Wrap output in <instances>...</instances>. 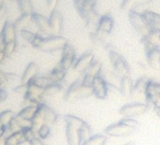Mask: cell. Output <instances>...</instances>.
I'll list each match as a JSON object with an SVG mask.
<instances>
[{
	"mask_svg": "<svg viewBox=\"0 0 160 145\" xmlns=\"http://www.w3.org/2000/svg\"><path fill=\"white\" fill-rule=\"evenodd\" d=\"M75 12L88 28H96L100 18L96 0H72Z\"/></svg>",
	"mask_w": 160,
	"mask_h": 145,
	"instance_id": "6da1fadb",
	"label": "cell"
},
{
	"mask_svg": "<svg viewBox=\"0 0 160 145\" xmlns=\"http://www.w3.org/2000/svg\"><path fill=\"white\" fill-rule=\"evenodd\" d=\"M66 124V138L69 145H81L80 140V131L85 122L72 115L65 116Z\"/></svg>",
	"mask_w": 160,
	"mask_h": 145,
	"instance_id": "7a4b0ae2",
	"label": "cell"
},
{
	"mask_svg": "<svg viewBox=\"0 0 160 145\" xmlns=\"http://www.w3.org/2000/svg\"><path fill=\"white\" fill-rule=\"evenodd\" d=\"M91 95H93L92 86L85 85L82 82V79L79 78L70 85L65 92L64 98L67 102H73L80 99L88 98Z\"/></svg>",
	"mask_w": 160,
	"mask_h": 145,
	"instance_id": "3957f363",
	"label": "cell"
},
{
	"mask_svg": "<svg viewBox=\"0 0 160 145\" xmlns=\"http://www.w3.org/2000/svg\"><path fill=\"white\" fill-rule=\"evenodd\" d=\"M128 21L135 32L140 37V39L145 37L152 30L143 12H141L138 10L128 12Z\"/></svg>",
	"mask_w": 160,
	"mask_h": 145,
	"instance_id": "277c9868",
	"label": "cell"
},
{
	"mask_svg": "<svg viewBox=\"0 0 160 145\" xmlns=\"http://www.w3.org/2000/svg\"><path fill=\"white\" fill-rule=\"evenodd\" d=\"M68 43V41L62 35H47L42 36L41 42L37 49L46 52V53H53L57 51H62L64 46Z\"/></svg>",
	"mask_w": 160,
	"mask_h": 145,
	"instance_id": "5b68a950",
	"label": "cell"
},
{
	"mask_svg": "<svg viewBox=\"0 0 160 145\" xmlns=\"http://www.w3.org/2000/svg\"><path fill=\"white\" fill-rule=\"evenodd\" d=\"M108 58L112 67V72L119 78L129 76L130 68L126 59L116 50L110 48L108 50Z\"/></svg>",
	"mask_w": 160,
	"mask_h": 145,
	"instance_id": "8992f818",
	"label": "cell"
},
{
	"mask_svg": "<svg viewBox=\"0 0 160 145\" xmlns=\"http://www.w3.org/2000/svg\"><path fill=\"white\" fill-rule=\"evenodd\" d=\"M145 101L149 106L151 105L153 109L160 108V83L153 80H148L145 91Z\"/></svg>",
	"mask_w": 160,
	"mask_h": 145,
	"instance_id": "52a82bcc",
	"label": "cell"
},
{
	"mask_svg": "<svg viewBox=\"0 0 160 145\" xmlns=\"http://www.w3.org/2000/svg\"><path fill=\"white\" fill-rule=\"evenodd\" d=\"M149 108V106L146 103L142 102H133L130 104H126L122 107L120 110V114L123 118H137L138 116L143 115Z\"/></svg>",
	"mask_w": 160,
	"mask_h": 145,
	"instance_id": "ba28073f",
	"label": "cell"
},
{
	"mask_svg": "<svg viewBox=\"0 0 160 145\" xmlns=\"http://www.w3.org/2000/svg\"><path fill=\"white\" fill-rule=\"evenodd\" d=\"M76 59H77V57H76L75 49L71 43L68 42L61 51V58H60L58 65L62 67L64 70L68 71L70 69H72Z\"/></svg>",
	"mask_w": 160,
	"mask_h": 145,
	"instance_id": "9c48e42d",
	"label": "cell"
},
{
	"mask_svg": "<svg viewBox=\"0 0 160 145\" xmlns=\"http://www.w3.org/2000/svg\"><path fill=\"white\" fill-rule=\"evenodd\" d=\"M136 128L126 124L122 121H120L117 123L111 124L108 127L106 128L105 133L107 136L109 137H115V138H121V137H127L135 132Z\"/></svg>",
	"mask_w": 160,
	"mask_h": 145,
	"instance_id": "30bf717a",
	"label": "cell"
},
{
	"mask_svg": "<svg viewBox=\"0 0 160 145\" xmlns=\"http://www.w3.org/2000/svg\"><path fill=\"white\" fill-rule=\"evenodd\" d=\"M92 93L96 98L106 99L108 94L109 85L106 80V78L101 75L94 78L92 85Z\"/></svg>",
	"mask_w": 160,
	"mask_h": 145,
	"instance_id": "8fae6325",
	"label": "cell"
},
{
	"mask_svg": "<svg viewBox=\"0 0 160 145\" xmlns=\"http://www.w3.org/2000/svg\"><path fill=\"white\" fill-rule=\"evenodd\" d=\"M94 59H95V58H94V55L92 52H86L77 58V59L72 67V70L74 72H79V74L84 75Z\"/></svg>",
	"mask_w": 160,
	"mask_h": 145,
	"instance_id": "7c38bea8",
	"label": "cell"
},
{
	"mask_svg": "<svg viewBox=\"0 0 160 145\" xmlns=\"http://www.w3.org/2000/svg\"><path fill=\"white\" fill-rule=\"evenodd\" d=\"M49 26L51 34L53 35H61L63 30V15L58 11L54 10L50 12V16L48 17Z\"/></svg>",
	"mask_w": 160,
	"mask_h": 145,
	"instance_id": "4fadbf2b",
	"label": "cell"
},
{
	"mask_svg": "<svg viewBox=\"0 0 160 145\" xmlns=\"http://www.w3.org/2000/svg\"><path fill=\"white\" fill-rule=\"evenodd\" d=\"M114 18L112 17V15L107 13L104 15H101L98 23L96 25L95 28V31L103 34V35H109L114 28Z\"/></svg>",
	"mask_w": 160,
	"mask_h": 145,
	"instance_id": "5bb4252c",
	"label": "cell"
},
{
	"mask_svg": "<svg viewBox=\"0 0 160 145\" xmlns=\"http://www.w3.org/2000/svg\"><path fill=\"white\" fill-rule=\"evenodd\" d=\"M32 23L37 28L40 34H42L43 36H47V35L51 34L49 20L44 15L38 13V12H33L32 13Z\"/></svg>",
	"mask_w": 160,
	"mask_h": 145,
	"instance_id": "9a60e30c",
	"label": "cell"
},
{
	"mask_svg": "<svg viewBox=\"0 0 160 145\" xmlns=\"http://www.w3.org/2000/svg\"><path fill=\"white\" fill-rule=\"evenodd\" d=\"M146 61L154 71H160V46L145 50Z\"/></svg>",
	"mask_w": 160,
	"mask_h": 145,
	"instance_id": "2e32d148",
	"label": "cell"
},
{
	"mask_svg": "<svg viewBox=\"0 0 160 145\" xmlns=\"http://www.w3.org/2000/svg\"><path fill=\"white\" fill-rule=\"evenodd\" d=\"M16 33H17V30L15 28L14 23H12L11 21H6L3 25V28L0 34L2 35L5 43H7L11 42H16Z\"/></svg>",
	"mask_w": 160,
	"mask_h": 145,
	"instance_id": "e0dca14e",
	"label": "cell"
},
{
	"mask_svg": "<svg viewBox=\"0 0 160 145\" xmlns=\"http://www.w3.org/2000/svg\"><path fill=\"white\" fill-rule=\"evenodd\" d=\"M141 42L144 45V49L160 46V32L152 29L145 37L141 39Z\"/></svg>",
	"mask_w": 160,
	"mask_h": 145,
	"instance_id": "ac0fdd59",
	"label": "cell"
},
{
	"mask_svg": "<svg viewBox=\"0 0 160 145\" xmlns=\"http://www.w3.org/2000/svg\"><path fill=\"white\" fill-rule=\"evenodd\" d=\"M38 75H39V66L35 62L29 63L23 72V76L21 78V84L28 85Z\"/></svg>",
	"mask_w": 160,
	"mask_h": 145,
	"instance_id": "d6986e66",
	"label": "cell"
},
{
	"mask_svg": "<svg viewBox=\"0 0 160 145\" xmlns=\"http://www.w3.org/2000/svg\"><path fill=\"white\" fill-rule=\"evenodd\" d=\"M5 142L6 145H22L26 142H28V138L25 130L22 129L5 137Z\"/></svg>",
	"mask_w": 160,
	"mask_h": 145,
	"instance_id": "ffe728a7",
	"label": "cell"
},
{
	"mask_svg": "<svg viewBox=\"0 0 160 145\" xmlns=\"http://www.w3.org/2000/svg\"><path fill=\"white\" fill-rule=\"evenodd\" d=\"M134 83L133 80L129 76L121 78L119 83V92L124 97H130L133 94L134 90Z\"/></svg>",
	"mask_w": 160,
	"mask_h": 145,
	"instance_id": "44dd1931",
	"label": "cell"
},
{
	"mask_svg": "<svg viewBox=\"0 0 160 145\" xmlns=\"http://www.w3.org/2000/svg\"><path fill=\"white\" fill-rule=\"evenodd\" d=\"M152 0H122L121 9L124 12H130L137 10L139 7L147 6L152 3Z\"/></svg>",
	"mask_w": 160,
	"mask_h": 145,
	"instance_id": "7402d4cb",
	"label": "cell"
},
{
	"mask_svg": "<svg viewBox=\"0 0 160 145\" xmlns=\"http://www.w3.org/2000/svg\"><path fill=\"white\" fill-rule=\"evenodd\" d=\"M143 13L151 28L160 32V13L152 12V11H144Z\"/></svg>",
	"mask_w": 160,
	"mask_h": 145,
	"instance_id": "603a6c76",
	"label": "cell"
},
{
	"mask_svg": "<svg viewBox=\"0 0 160 145\" xmlns=\"http://www.w3.org/2000/svg\"><path fill=\"white\" fill-rule=\"evenodd\" d=\"M40 108H41L42 110L45 124H48V125L54 124V123L56 122L57 119H58L57 113H56L50 107H48L45 103L40 104Z\"/></svg>",
	"mask_w": 160,
	"mask_h": 145,
	"instance_id": "cb8c5ba5",
	"label": "cell"
},
{
	"mask_svg": "<svg viewBox=\"0 0 160 145\" xmlns=\"http://www.w3.org/2000/svg\"><path fill=\"white\" fill-rule=\"evenodd\" d=\"M66 74H67V71L64 70L62 67H60L59 65L56 66L52 71L48 75L49 78L52 79V81L54 83H57V84H61V82L65 79L66 78Z\"/></svg>",
	"mask_w": 160,
	"mask_h": 145,
	"instance_id": "d4e9b609",
	"label": "cell"
},
{
	"mask_svg": "<svg viewBox=\"0 0 160 145\" xmlns=\"http://www.w3.org/2000/svg\"><path fill=\"white\" fill-rule=\"evenodd\" d=\"M38 108H39V105H34V104L28 105L22 110H20V112L17 114V116H19L20 118H23L25 120L32 121V119L34 118V116L36 115V113L38 111Z\"/></svg>",
	"mask_w": 160,
	"mask_h": 145,
	"instance_id": "484cf974",
	"label": "cell"
},
{
	"mask_svg": "<svg viewBox=\"0 0 160 145\" xmlns=\"http://www.w3.org/2000/svg\"><path fill=\"white\" fill-rule=\"evenodd\" d=\"M105 36H106V35H103V34H101V33H99V32H97V31L94 30L93 32H91V34H90V39H91V41H92L94 44H96V45H98V46H101V47H104V48L109 50V49H110V48H109L110 44L107 42Z\"/></svg>",
	"mask_w": 160,
	"mask_h": 145,
	"instance_id": "4316f807",
	"label": "cell"
},
{
	"mask_svg": "<svg viewBox=\"0 0 160 145\" xmlns=\"http://www.w3.org/2000/svg\"><path fill=\"white\" fill-rule=\"evenodd\" d=\"M32 23V14H21L20 17L14 22V26L17 31H21L26 29Z\"/></svg>",
	"mask_w": 160,
	"mask_h": 145,
	"instance_id": "83f0119b",
	"label": "cell"
},
{
	"mask_svg": "<svg viewBox=\"0 0 160 145\" xmlns=\"http://www.w3.org/2000/svg\"><path fill=\"white\" fill-rule=\"evenodd\" d=\"M17 6L21 14H32L35 12L31 0H19Z\"/></svg>",
	"mask_w": 160,
	"mask_h": 145,
	"instance_id": "f1b7e54d",
	"label": "cell"
},
{
	"mask_svg": "<svg viewBox=\"0 0 160 145\" xmlns=\"http://www.w3.org/2000/svg\"><path fill=\"white\" fill-rule=\"evenodd\" d=\"M102 70H103L102 63L99 60L94 59L93 62L92 63V65L89 67V69L86 71V72L84 75H89V76H92V77L95 78V77H98V76L102 75Z\"/></svg>",
	"mask_w": 160,
	"mask_h": 145,
	"instance_id": "f546056e",
	"label": "cell"
},
{
	"mask_svg": "<svg viewBox=\"0 0 160 145\" xmlns=\"http://www.w3.org/2000/svg\"><path fill=\"white\" fill-rule=\"evenodd\" d=\"M32 83H34L35 85H37L38 87L42 88V89H46L48 88L49 86L55 84L52 79L49 78V76H41V75H38L32 81Z\"/></svg>",
	"mask_w": 160,
	"mask_h": 145,
	"instance_id": "4dcf8cb0",
	"label": "cell"
},
{
	"mask_svg": "<svg viewBox=\"0 0 160 145\" xmlns=\"http://www.w3.org/2000/svg\"><path fill=\"white\" fill-rule=\"evenodd\" d=\"M107 142V136L103 134L92 135L91 138H89L82 145H105Z\"/></svg>",
	"mask_w": 160,
	"mask_h": 145,
	"instance_id": "1f68e13d",
	"label": "cell"
},
{
	"mask_svg": "<svg viewBox=\"0 0 160 145\" xmlns=\"http://www.w3.org/2000/svg\"><path fill=\"white\" fill-rule=\"evenodd\" d=\"M15 114L12 110H3L2 112H0V120L3 122L4 126L7 127L15 118Z\"/></svg>",
	"mask_w": 160,
	"mask_h": 145,
	"instance_id": "d6a6232c",
	"label": "cell"
},
{
	"mask_svg": "<svg viewBox=\"0 0 160 145\" xmlns=\"http://www.w3.org/2000/svg\"><path fill=\"white\" fill-rule=\"evenodd\" d=\"M92 137V129L90 127V125L85 122L81 128V131H80V140H81V145L86 142L89 138H91Z\"/></svg>",
	"mask_w": 160,
	"mask_h": 145,
	"instance_id": "836d02e7",
	"label": "cell"
},
{
	"mask_svg": "<svg viewBox=\"0 0 160 145\" xmlns=\"http://www.w3.org/2000/svg\"><path fill=\"white\" fill-rule=\"evenodd\" d=\"M51 133V129H50V125L48 124H43L40 127V129L37 131V136L41 138V139H45L49 137Z\"/></svg>",
	"mask_w": 160,
	"mask_h": 145,
	"instance_id": "e575fe53",
	"label": "cell"
},
{
	"mask_svg": "<svg viewBox=\"0 0 160 145\" xmlns=\"http://www.w3.org/2000/svg\"><path fill=\"white\" fill-rule=\"evenodd\" d=\"M20 35H21V37H22L26 42H29V43L31 44L32 42H33L34 39H35L37 33H33V32H31L30 30H28V29H23V30L20 31Z\"/></svg>",
	"mask_w": 160,
	"mask_h": 145,
	"instance_id": "d590c367",
	"label": "cell"
},
{
	"mask_svg": "<svg viewBox=\"0 0 160 145\" xmlns=\"http://www.w3.org/2000/svg\"><path fill=\"white\" fill-rule=\"evenodd\" d=\"M17 47V43L16 42H7L5 43V54L7 58H11L12 56V54L15 52Z\"/></svg>",
	"mask_w": 160,
	"mask_h": 145,
	"instance_id": "8d00e7d4",
	"label": "cell"
},
{
	"mask_svg": "<svg viewBox=\"0 0 160 145\" xmlns=\"http://www.w3.org/2000/svg\"><path fill=\"white\" fill-rule=\"evenodd\" d=\"M6 58L7 57L5 54V42L3 40L2 35L0 34V63H2Z\"/></svg>",
	"mask_w": 160,
	"mask_h": 145,
	"instance_id": "74e56055",
	"label": "cell"
},
{
	"mask_svg": "<svg viewBox=\"0 0 160 145\" xmlns=\"http://www.w3.org/2000/svg\"><path fill=\"white\" fill-rule=\"evenodd\" d=\"M47 8L52 12L54 10H57V6L59 2V0H45Z\"/></svg>",
	"mask_w": 160,
	"mask_h": 145,
	"instance_id": "f35d334b",
	"label": "cell"
},
{
	"mask_svg": "<svg viewBox=\"0 0 160 145\" xmlns=\"http://www.w3.org/2000/svg\"><path fill=\"white\" fill-rule=\"evenodd\" d=\"M27 90H28V85L20 84V85H18L17 87H15L13 91H14L15 92L19 93V94H23V95H25V94H26V92H27Z\"/></svg>",
	"mask_w": 160,
	"mask_h": 145,
	"instance_id": "ab89813d",
	"label": "cell"
},
{
	"mask_svg": "<svg viewBox=\"0 0 160 145\" xmlns=\"http://www.w3.org/2000/svg\"><path fill=\"white\" fill-rule=\"evenodd\" d=\"M29 145H44V143L42 142V139H41L39 137H35L32 139L29 140Z\"/></svg>",
	"mask_w": 160,
	"mask_h": 145,
	"instance_id": "60d3db41",
	"label": "cell"
},
{
	"mask_svg": "<svg viewBox=\"0 0 160 145\" xmlns=\"http://www.w3.org/2000/svg\"><path fill=\"white\" fill-rule=\"evenodd\" d=\"M8 98V92L5 88H0V102H4Z\"/></svg>",
	"mask_w": 160,
	"mask_h": 145,
	"instance_id": "b9f144b4",
	"label": "cell"
},
{
	"mask_svg": "<svg viewBox=\"0 0 160 145\" xmlns=\"http://www.w3.org/2000/svg\"><path fill=\"white\" fill-rule=\"evenodd\" d=\"M6 14V7L4 6V4L0 5V19H2Z\"/></svg>",
	"mask_w": 160,
	"mask_h": 145,
	"instance_id": "7bdbcfd3",
	"label": "cell"
},
{
	"mask_svg": "<svg viewBox=\"0 0 160 145\" xmlns=\"http://www.w3.org/2000/svg\"><path fill=\"white\" fill-rule=\"evenodd\" d=\"M0 145H6L5 138H0Z\"/></svg>",
	"mask_w": 160,
	"mask_h": 145,
	"instance_id": "ee69618b",
	"label": "cell"
},
{
	"mask_svg": "<svg viewBox=\"0 0 160 145\" xmlns=\"http://www.w3.org/2000/svg\"><path fill=\"white\" fill-rule=\"evenodd\" d=\"M123 145H138V144L135 141H128V142L124 143Z\"/></svg>",
	"mask_w": 160,
	"mask_h": 145,
	"instance_id": "f6af8a7d",
	"label": "cell"
},
{
	"mask_svg": "<svg viewBox=\"0 0 160 145\" xmlns=\"http://www.w3.org/2000/svg\"><path fill=\"white\" fill-rule=\"evenodd\" d=\"M5 126H4V124H3V122H1V120H0V129L1 128H4Z\"/></svg>",
	"mask_w": 160,
	"mask_h": 145,
	"instance_id": "bcb514c9",
	"label": "cell"
},
{
	"mask_svg": "<svg viewBox=\"0 0 160 145\" xmlns=\"http://www.w3.org/2000/svg\"><path fill=\"white\" fill-rule=\"evenodd\" d=\"M7 1H9V2H18L19 1V0H7Z\"/></svg>",
	"mask_w": 160,
	"mask_h": 145,
	"instance_id": "7dc6e473",
	"label": "cell"
}]
</instances>
